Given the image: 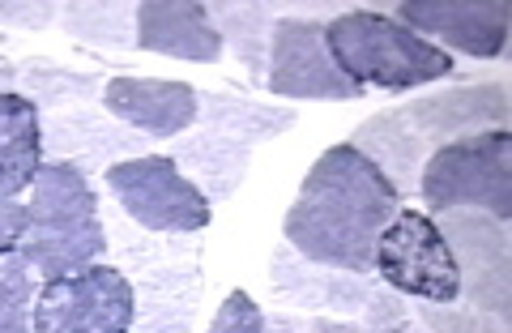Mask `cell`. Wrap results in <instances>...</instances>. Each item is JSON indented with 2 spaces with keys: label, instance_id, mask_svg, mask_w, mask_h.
Returning a JSON list of instances; mask_svg holds the SVG:
<instances>
[{
  "label": "cell",
  "instance_id": "obj_27",
  "mask_svg": "<svg viewBox=\"0 0 512 333\" xmlns=\"http://www.w3.org/2000/svg\"><path fill=\"white\" fill-rule=\"evenodd\" d=\"M363 316H367L363 321L367 333H427L419 321H414L406 299L397 291H389V287H372V299H367Z\"/></svg>",
  "mask_w": 512,
  "mask_h": 333
},
{
  "label": "cell",
  "instance_id": "obj_25",
  "mask_svg": "<svg viewBox=\"0 0 512 333\" xmlns=\"http://www.w3.org/2000/svg\"><path fill=\"white\" fill-rule=\"evenodd\" d=\"M30 312H35V278L18 252H9L0 257V333H30Z\"/></svg>",
  "mask_w": 512,
  "mask_h": 333
},
{
  "label": "cell",
  "instance_id": "obj_31",
  "mask_svg": "<svg viewBox=\"0 0 512 333\" xmlns=\"http://www.w3.org/2000/svg\"><path fill=\"white\" fill-rule=\"evenodd\" d=\"M265 333H312V316H303V312H274V316H265Z\"/></svg>",
  "mask_w": 512,
  "mask_h": 333
},
{
  "label": "cell",
  "instance_id": "obj_19",
  "mask_svg": "<svg viewBox=\"0 0 512 333\" xmlns=\"http://www.w3.org/2000/svg\"><path fill=\"white\" fill-rule=\"evenodd\" d=\"M201 295H205V265L133 282V321H128V333H197Z\"/></svg>",
  "mask_w": 512,
  "mask_h": 333
},
{
  "label": "cell",
  "instance_id": "obj_4",
  "mask_svg": "<svg viewBox=\"0 0 512 333\" xmlns=\"http://www.w3.org/2000/svg\"><path fill=\"white\" fill-rule=\"evenodd\" d=\"M419 197L427 214L478 210L508 222L512 218V133L491 129L474 137L444 141L427 154Z\"/></svg>",
  "mask_w": 512,
  "mask_h": 333
},
{
  "label": "cell",
  "instance_id": "obj_30",
  "mask_svg": "<svg viewBox=\"0 0 512 333\" xmlns=\"http://www.w3.org/2000/svg\"><path fill=\"white\" fill-rule=\"evenodd\" d=\"M22 231H26V205L18 197L0 193V257L22 248Z\"/></svg>",
  "mask_w": 512,
  "mask_h": 333
},
{
  "label": "cell",
  "instance_id": "obj_23",
  "mask_svg": "<svg viewBox=\"0 0 512 333\" xmlns=\"http://www.w3.org/2000/svg\"><path fill=\"white\" fill-rule=\"evenodd\" d=\"M18 90L39 107V116L64 107H90L94 99H103L107 77L90 69H69L52 56H30L18 65Z\"/></svg>",
  "mask_w": 512,
  "mask_h": 333
},
{
  "label": "cell",
  "instance_id": "obj_20",
  "mask_svg": "<svg viewBox=\"0 0 512 333\" xmlns=\"http://www.w3.org/2000/svg\"><path fill=\"white\" fill-rule=\"evenodd\" d=\"M197 120H205V129H214L252 150L261 141L291 133L299 111L291 103H265V99H248V94H231V90H197Z\"/></svg>",
  "mask_w": 512,
  "mask_h": 333
},
{
  "label": "cell",
  "instance_id": "obj_18",
  "mask_svg": "<svg viewBox=\"0 0 512 333\" xmlns=\"http://www.w3.org/2000/svg\"><path fill=\"white\" fill-rule=\"evenodd\" d=\"M346 146L359 150L367 163H372L380 176L397 188V193H414V188H419L423 163H427V154H431V146L402 120V111H397V107L367 116Z\"/></svg>",
  "mask_w": 512,
  "mask_h": 333
},
{
  "label": "cell",
  "instance_id": "obj_8",
  "mask_svg": "<svg viewBox=\"0 0 512 333\" xmlns=\"http://www.w3.org/2000/svg\"><path fill=\"white\" fill-rule=\"evenodd\" d=\"M440 235L457 261L461 299L478 312L512 321V231L478 210H444Z\"/></svg>",
  "mask_w": 512,
  "mask_h": 333
},
{
  "label": "cell",
  "instance_id": "obj_6",
  "mask_svg": "<svg viewBox=\"0 0 512 333\" xmlns=\"http://www.w3.org/2000/svg\"><path fill=\"white\" fill-rule=\"evenodd\" d=\"M107 193L120 210L146 231L163 235H201L214 218V205L192 188L167 154L128 158L107 171Z\"/></svg>",
  "mask_w": 512,
  "mask_h": 333
},
{
  "label": "cell",
  "instance_id": "obj_14",
  "mask_svg": "<svg viewBox=\"0 0 512 333\" xmlns=\"http://www.w3.org/2000/svg\"><path fill=\"white\" fill-rule=\"evenodd\" d=\"M99 218H103L107 257L128 282H146V278H163V274H180V269H201L205 265V240L201 235L146 231L111 197L99 201Z\"/></svg>",
  "mask_w": 512,
  "mask_h": 333
},
{
  "label": "cell",
  "instance_id": "obj_32",
  "mask_svg": "<svg viewBox=\"0 0 512 333\" xmlns=\"http://www.w3.org/2000/svg\"><path fill=\"white\" fill-rule=\"evenodd\" d=\"M312 333H367V325L342 321V316H312Z\"/></svg>",
  "mask_w": 512,
  "mask_h": 333
},
{
  "label": "cell",
  "instance_id": "obj_21",
  "mask_svg": "<svg viewBox=\"0 0 512 333\" xmlns=\"http://www.w3.org/2000/svg\"><path fill=\"white\" fill-rule=\"evenodd\" d=\"M43 171V116L22 90H0V193L22 197Z\"/></svg>",
  "mask_w": 512,
  "mask_h": 333
},
{
  "label": "cell",
  "instance_id": "obj_33",
  "mask_svg": "<svg viewBox=\"0 0 512 333\" xmlns=\"http://www.w3.org/2000/svg\"><path fill=\"white\" fill-rule=\"evenodd\" d=\"M13 86H18V65L0 56V90H13Z\"/></svg>",
  "mask_w": 512,
  "mask_h": 333
},
{
  "label": "cell",
  "instance_id": "obj_7",
  "mask_svg": "<svg viewBox=\"0 0 512 333\" xmlns=\"http://www.w3.org/2000/svg\"><path fill=\"white\" fill-rule=\"evenodd\" d=\"M133 282L116 265H86L35 291L30 333H128Z\"/></svg>",
  "mask_w": 512,
  "mask_h": 333
},
{
  "label": "cell",
  "instance_id": "obj_24",
  "mask_svg": "<svg viewBox=\"0 0 512 333\" xmlns=\"http://www.w3.org/2000/svg\"><path fill=\"white\" fill-rule=\"evenodd\" d=\"M60 30L86 47H103V52L141 47L133 0H69V5H60Z\"/></svg>",
  "mask_w": 512,
  "mask_h": 333
},
{
  "label": "cell",
  "instance_id": "obj_13",
  "mask_svg": "<svg viewBox=\"0 0 512 333\" xmlns=\"http://www.w3.org/2000/svg\"><path fill=\"white\" fill-rule=\"evenodd\" d=\"M397 111H402V120L427 146H444V141H457V137L508 129L512 94H508V82H474V86L419 94V99H410Z\"/></svg>",
  "mask_w": 512,
  "mask_h": 333
},
{
  "label": "cell",
  "instance_id": "obj_11",
  "mask_svg": "<svg viewBox=\"0 0 512 333\" xmlns=\"http://www.w3.org/2000/svg\"><path fill=\"white\" fill-rule=\"evenodd\" d=\"M384 13H393L419 39L436 47H453L474 60H500L508 47V0H487V5H461V0H397Z\"/></svg>",
  "mask_w": 512,
  "mask_h": 333
},
{
  "label": "cell",
  "instance_id": "obj_15",
  "mask_svg": "<svg viewBox=\"0 0 512 333\" xmlns=\"http://www.w3.org/2000/svg\"><path fill=\"white\" fill-rule=\"evenodd\" d=\"M103 111L150 141H175L197 124V86L175 77H107Z\"/></svg>",
  "mask_w": 512,
  "mask_h": 333
},
{
  "label": "cell",
  "instance_id": "obj_1",
  "mask_svg": "<svg viewBox=\"0 0 512 333\" xmlns=\"http://www.w3.org/2000/svg\"><path fill=\"white\" fill-rule=\"evenodd\" d=\"M397 210L402 193L342 141L308 167L282 231L299 257L346 274H372L376 240Z\"/></svg>",
  "mask_w": 512,
  "mask_h": 333
},
{
  "label": "cell",
  "instance_id": "obj_26",
  "mask_svg": "<svg viewBox=\"0 0 512 333\" xmlns=\"http://www.w3.org/2000/svg\"><path fill=\"white\" fill-rule=\"evenodd\" d=\"M410 312L427 333H508V321L478 312L470 304H423V299H410Z\"/></svg>",
  "mask_w": 512,
  "mask_h": 333
},
{
  "label": "cell",
  "instance_id": "obj_22",
  "mask_svg": "<svg viewBox=\"0 0 512 333\" xmlns=\"http://www.w3.org/2000/svg\"><path fill=\"white\" fill-rule=\"evenodd\" d=\"M205 9H210V18L218 26L222 47H231L244 73L265 86L269 35H274V22H278V5H269V0H210Z\"/></svg>",
  "mask_w": 512,
  "mask_h": 333
},
{
  "label": "cell",
  "instance_id": "obj_5",
  "mask_svg": "<svg viewBox=\"0 0 512 333\" xmlns=\"http://www.w3.org/2000/svg\"><path fill=\"white\" fill-rule=\"evenodd\" d=\"M372 269L384 287L406 299H423V304H453V299H461L457 261L427 210L393 214V222L376 240Z\"/></svg>",
  "mask_w": 512,
  "mask_h": 333
},
{
  "label": "cell",
  "instance_id": "obj_16",
  "mask_svg": "<svg viewBox=\"0 0 512 333\" xmlns=\"http://www.w3.org/2000/svg\"><path fill=\"white\" fill-rule=\"evenodd\" d=\"M137 30L146 52L184 60V65H218L227 52L201 0H146L137 5Z\"/></svg>",
  "mask_w": 512,
  "mask_h": 333
},
{
  "label": "cell",
  "instance_id": "obj_2",
  "mask_svg": "<svg viewBox=\"0 0 512 333\" xmlns=\"http://www.w3.org/2000/svg\"><path fill=\"white\" fill-rule=\"evenodd\" d=\"M103 252H107V240H103L94 184L86 176H77L73 167L43 163L35 184H30L18 257L30 265V274L52 282L64 274H77L86 265H99Z\"/></svg>",
  "mask_w": 512,
  "mask_h": 333
},
{
  "label": "cell",
  "instance_id": "obj_3",
  "mask_svg": "<svg viewBox=\"0 0 512 333\" xmlns=\"http://www.w3.org/2000/svg\"><path fill=\"white\" fill-rule=\"evenodd\" d=\"M325 39L333 65L359 90L376 86L389 94H406L457 73V60L444 47L419 39L384 9H346L342 18L325 22Z\"/></svg>",
  "mask_w": 512,
  "mask_h": 333
},
{
  "label": "cell",
  "instance_id": "obj_28",
  "mask_svg": "<svg viewBox=\"0 0 512 333\" xmlns=\"http://www.w3.org/2000/svg\"><path fill=\"white\" fill-rule=\"evenodd\" d=\"M205 333H265V312H261V304H256L248 291L235 287L218 304L214 321H210V329H205Z\"/></svg>",
  "mask_w": 512,
  "mask_h": 333
},
{
  "label": "cell",
  "instance_id": "obj_17",
  "mask_svg": "<svg viewBox=\"0 0 512 333\" xmlns=\"http://www.w3.org/2000/svg\"><path fill=\"white\" fill-rule=\"evenodd\" d=\"M171 163L180 167V176L197 188V193L210 201V205H222L231 201L239 188H244L248 171H252V150L239 146V141L222 137L214 129H188L171 141Z\"/></svg>",
  "mask_w": 512,
  "mask_h": 333
},
{
  "label": "cell",
  "instance_id": "obj_29",
  "mask_svg": "<svg viewBox=\"0 0 512 333\" xmlns=\"http://www.w3.org/2000/svg\"><path fill=\"white\" fill-rule=\"evenodd\" d=\"M60 18V5L52 0H0V22L18 30H47Z\"/></svg>",
  "mask_w": 512,
  "mask_h": 333
},
{
  "label": "cell",
  "instance_id": "obj_9",
  "mask_svg": "<svg viewBox=\"0 0 512 333\" xmlns=\"http://www.w3.org/2000/svg\"><path fill=\"white\" fill-rule=\"evenodd\" d=\"M265 90L282 99H316V103H350L363 99V90L333 65L325 22L312 18H278L269 35V65H265Z\"/></svg>",
  "mask_w": 512,
  "mask_h": 333
},
{
  "label": "cell",
  "instance_id": "obj_10",
  "mask_svg": "<svg viewBox=\"0 0 512 333\" xmlns=\"http://www.w3.org/2000/svg\"><path fill=\"white\" fill-rule=\"evenodd\" d=\"M150 137L128 129L103 107H64L43 116V163L73 167L77 176H107L128 158H146Z\"/></svg>",
  "mask_w": 512,
  "mask_h": 333
},
{
  "label": "cell",
  "instance_id": "obj_12",
  "mask_svg": "<svg viewBox=\"0 0 512 333\" xmlns=\"http://www.w3.org/2000/svg\"><path fill=\"white\" fill-rule=\"evenodd\" d=\"M269 291H274L278 304L295 308L303 316H342V321H355V316H363L367 299H372V282H367V274H346V269L316 265L308 257H299L282 240L269 252Z\"/></svg>",
  "mask_w": 512,
  "mask_h": 333
}]
</instances>
